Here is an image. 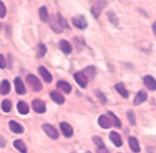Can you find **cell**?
I'll return each mask as SVG.
<instances>
[{
  "instance_id": "1",
  "label": "cell",
  "mask_w": 156,
  "mask_h": 153,
  "mask_svg": "<svg viewBox=\"0 0 156 153\" xmlns=\"http://www.w3.org/2000/svg\"><path fill=\"white\" fill-rule=\"evenodd\" d=\"M27 81L29 83V86L33 88V90L35 92H39V91H41V88H43V85L41 82L39 81V79L36 77L35 75H28V77H27Z\"/></svg>"
},
{
  "instance_id": "15",
  "label": "cell",
  "mask_w": 156,
  "mask_h": 153,
  "mask_svg": "<svg viewBox=\"0 0 156 153\" xmlns=\"http://www.w3.org/2000/svg\"><path fill=\"white\" fill-rule=\"evenodd\" d=\"M50 97H51V100H53L54 102H56L58 105H62L64 102H65V98H64V96L59 92V91H51V93H50Z\"/></svg>"
},
{
  "instance_id": "14",
  "label": "cell",
  "mask_w": 156,
  "mask_h": 153,
  "mask_svg": "<svg viewBox=\"0 0 156 153\" xmlns=\"http://www.w3.org/2000/svg\"><path fill=\"white\" fill-rule=\"evenodd\" d=\"M110 141H111L112 144L116 146V147H121V146H122L121 136H120L118 132H111V133H110Z\"/></svg>"
},
{
  "instance_id": "27",
  "label": "cell",
  "mask_w": 156,
  "mask_h": 153,
  "mask_svg": "<svg viewBox=\"0 0 156 153\" xmlns=\"http://www.w3.org/2000/svg\"><path fill=\"white\" fill-rule=\"evenodd\" d=\"M37 53H36V56L37 57H43L45 54H46V46L43 44V42H39V45H37Z\"/></svg>"
},
{
  "instance_id": "5",
  "label": "cell",
  "mask_w": 156,
  "mask_h": 153,
  "mask_svg": "<svg viewBox=\"0 0 156 153\" xmlns=\"http://www.w3.org/2000/svg\"><path fill=\"white\" fill-rule=\"evenodd\" d=\"M73 24H74V26H76L77 29H86V26H87V21L85 19V16H83V15L74 16L73 18Z\"/></svg>"
},
{
  "instance_id": "38",
  "label": "cell",
  "mask_w": 156,
  "mask_h": 153,
  "mask_svg": "<svg viewBox=\"0 0 156 153\" xmlns=\"http://www.w3.org/2000/svg\"><path fill=\"white\" fill-rule=\"evenodd\" d=\"M152 31H154V35L156 36V21L152 24Z\"/></svg>"
},
{
  "instance_id": "24",
  "label": "cell",
  "mask_w": 156,
  "mask_h": 153,
  "mask_svg": "<svg viewBox=\"0 0 156 153\" xmlns=\"http://www.w3.org/2000/svg\"><path fill=\"white\" fill-rule=\"evenodd\" d=\"M108 116L110 117V120H111L112 124H114L115 127H118V128H120V127H121V122H120L119 117H116V116H115V114H114L111 111H109V112H108Z\"/></svg>"
},
{
  "instance_id": "33",
  "label": "cell",
  "mask_w": 156,
  "mask_h": 153,
  "mask_svg": "<svg viewBox=\"0 0 156 153\" xmlns=\"http://www.w3.org/2000/svg\"><path fill=\"white\" fill-rule=\"evenodd\" d=\"M95 95H96V97H99V98H100L101 104H105V102H106V97L104 96V93H102L100 90H95Z\"/></svg>"
},
{
  "instance_id": "2",
  "label": "cell",
  "mask_w": 156,
  "mask_h": 153,
  "mask_svg": "<svg viewBox=\"0 0 156 153\" xmlns=\"http://www.w3.org/2000/svg\"><path fill=\"white\" fill-rule=\"evenodd\" d=\"M106 6V2H104V0H100V2H96L94 5H93V8H91V14H93V16L94 18H99L100 16V14H101V11H102V9Z\"/></svg>"
},
{
  "instance_id": "9",
  "label": "cell",
  "mask_w": 156,
  "mask_h": 153,
  "mask_svg": "<svg viewBox=\"0 0 156 153\" xmlns=\"http://www.w3.org/2000/svg\"><path fill=\"white\" fill-rule=\"evenodd\" d=\"M14 83H15V91H16V93H19V95H24L25 92H27V90H25L24 81H23L20 77H15Z\"/></svg>"
},
{
  "instance_id": "28",
  "label": "cell",
  "mask_w": 156,
  "mask_h": 153,
  "mask_svg": "<svg viewBox=\"0 0 156 153\" xmlns=\"http://www.w3.org/2000/svg\"><path fill=\"white\" fill-rule=\"evenodd\" d=\"M50 25H51V28H53V30H54L55 32H58V34H60V32H61V26L59 25L58 20H55L54 18L51 19V21H50Z\"/></svg>"
},
{
  "instance_id": "19",
  "label": "cell",
  "mask_w": 156,
  "mask_h": 153,
  "mask_svg": "<svg viewBox=\"0 0 156 153\" xmlns=\"http://www.w3.org/2000/svg\"><path fill=\"white\" fill-rule=\"evenodd\" d=\"M115 90L118 91L124 98H127L129 97V92H127V90L125 88V86H124V83L122 82H118L115 85Z\"/></svg>"
},
{
  "instance_id": "20",
  "label": "cell",
  "mask_w": 156,
  "mask_h": 153,
  "mask_svg": "<svg viewBox=\"0 0 156 153\" xmlns=\"http://www.w3.org/2000/svg\"><path fill=\"white\" fill-rule=\"evenodd\" d=\"M39 16H40L41 21L49 22V12H48L46 6H41L40 9H39Z\"/></svg>"
},
{
  "instance_id": "10",
  "label": "cell",
  "mask_w": 156,
  "mask_h": 153,
  "mask_svg": "<svg viewBox=\"0 0 156 153\" xmlns=\"http://www.w3.org/2000/svg\"><path fill=\"white\" fill-rule=\"evenodd\" d=\"M39 73L41 75L43 80H44L46 83H50L51 81H53V76L50 75V72L48 71V69H46V67H44V66H40V67H39Z\"/></svg>"
},
{
  "instance_id": "29",
  "label": "cell",
  "mask_w": 156,
  "mask_h": 153,
  "mask_svg": "<svg viewBox=\"0 0 156 153\" xmlns=\"http://www.w3.org/2000/svg\"><path fill=\"white\" fill-rule=\"evenodd\" d=\"M58 22H59V25L61 26V29L64 28V29H69V25H68V21L65 20L60 14H58Z\"/></svg>"
},
{
  "instance_id": "8",
  "label": "cell",
  "mask_w": 156,
  "mask_h": 153,
  "mask_svg": "<svg viewBox=\"0 0 156 153\" xmlns=\"http://www.w3.org/2000/svg\"><path fill=\"white\" fill-rule=\"evenodd\" d=\"M100 127H102V128H110V127L112 126V122L110 120V117L108 116V114H101V116L99 117L98 120Z\"/></svg>"
},
{
  "instance_id": "11",
  "label": "cell",
  "mask_w": 156,
  "mask_h": 153,
  "mask_svg": "<svg viewBox=\"0 0 156 153\" xmlns=\"http://www.w3.org/2000/svg\"><path fill=\"white\" fill-rule=\"evenodd\" d=\"M144 83H145V86L149 88L150 91L156 90V80L152 77V76H150V75L145 76V77H144Z\"/></svg>"
},
{
  "instance_id": "34",
  "label": "cell",
  "mask_w": 156,
  "mask_h": 153,
  "mask_svg": "<svg viewBox=\"0 0 156 153\" xmlns=\"http://www.w3.org/2000/svg\"><path fill=\"white\" fill-rule=\"evenodd\" d=\"M5 15H6V8L4 3L0 0V18H5Z\"/></svg>"
},
{
  "instance_id": "3",
  "label": "cell",
  "mask_w": 156,
  "mask_h": 153,
  "mask_svg": "<svg viewBox=\"0 0 156 153\" xmlns=\"http://www.w3.org/2000/svg\"><path fill=\"white\" fill-rule=\"evenodd\" d=\"M43 130L50 138H53V139H58L59 138V132L56 131V128L54 126H51L49 123H45V124H43Z\"/></svg>"
},
{
  "instance_id": "30",
  "label": "cell",
  "mask_w": 156,
  "mask_h": 153,
  "mask_svg": "<svg viewBox=\"0 0 156 153\" xmlns=\"http://www.w3.org/2000/svg\"><path fill=\"white\" fill-rule=\"evenodd\" d=\"M93 141H94V143H95V144L98 146V148L105 147V144H104V142H102L101 137H99V136H94V137H93Z\"/></svg>"
},
{
  "instance_id": "26",
  "label": "cell",
  "mask_w": 156,
  "mask_h": 153,
  "mask_svg": "<svg viewBox=\"0 0 156 153\" xmlns=\"http://www.w3.org/2000/svg\"><path fill=\"white\" fill-rule=\"evenodd\" d=\"M11 108H12V104H11V101L10 100H4L3 102H2V110L4 111V112H10L11 111Z\"/></svg>"
},
{
  "instance_id": "31",
  "label": "cell",
  "mask_w": 156,
  "mask_h": 153,
  "mask_svg": "<svg viewBox=\"0 0 156 153\" xmlns=\"http://www.w3.org/2000/svg\"><path fill=\"white\" fill-rule=\"evenodd\" d=\"M127 117H129V122L131 126H135L136 124V120H135V114L133 111H127Z\"/></svg>"
},
{
  "instance_id": "7",
  "label": "cell",
  "mask_w": 156,
  "mask_h": 153,
  "mask_svg": "<svg viewBox=\"0 0 156 153\" xmlns=\"http://www.w3.org/2000/svg\"><path fill=\"white\" fill-rule=\"evenodd\" d=\"M60 130H61V132H62V134L65 136V137H71L73 134H74V130H73V127L68 123V122H61L60 123Z\"/></svg>"
},
{
  "instance_id": "22",
  "label": "cell",
  "mask_w": 156,
  "mask_h": 153,
  "mask_svg": "<svg viewBox=\"0 0 156 153\" xmlns=\"http://www.w3.org/2000/svg\"><path fill=\"white\" fill-rule=\"evenodd\" d=\"M10 92V83L8 80H3L2 85H0V93L2 95H8Z\"/></svg>"
},
{
  "instance_id": "36",
  "label": "cell",
  "mask_w": 156,
  "mask_h": 153,
  "mask_svg": "<svg viewBox=\"0 0 156 153\" xmlns=\"http://www.w3.org/2000/svg\"><path fill=\"white\" fill-rule=\"evenodd\" d=\"M98 153H110V151L106 147H101V148H98Z\"/></svg>"
},
{
  "instance_id": "18",
  "label": "cell",
  "mask_w": 156,
  "mask_h": 153,
  "mask_svg": "<svg viewBox=\"0 0 156 153\" xmlns=\"http://www.w3.org/2000/svg\"><path fill=\"white\" fill-rule=\"evenodd\" d=\"M9 127H10V131L14 132V133H23V132H24L23 126L19 124V123L15 122V121H10V122H9Z\"/></svg>"
},
{
  "instance_id": "12",
  "label": "cell",
  "mask_w": 156,
  "mask_h": 153,
  "mask_svg": "<svg viewBox=\"0 0 156 153\" xmlns=\"http://www.w3.org/2000/svg\"><path fill=\"white\" fill-rule=\"evenodd\" d=\"M146 98H147V93H146L145 91H139V92L136 93L135 98H134V105H135V106L141 105L142 102L146 101Z\"/></svg>"
},
{
  "instance_id": "16",
  "label": "cell",
  "mask_w": 156,
  "mask_h": 153,
  "mask_svg": "<svg viewBox=\"0 0 156 153\" xmlns=\"http://www.w3.org/2000/svg\"><path fill=\"white\" fill-rule=\"evenodd\" d=\"M56 87L59 88L60 91L65 92V93H70V92H71V85L68 83L66 81H59V82L56 83Z\"/></svg>"
},
{
  "instance_id": "35",
  "label": "cell",
  "mask_w": 156,
  "mask_h": 153,
  "mask_svg": "<svg viewBox=\"0 0 156 153\" xmlns=\"http://www.w3.org/2000/svg\"><path fill=\"white\" fill-rule=\"evenodd\" d=\"M5 67H6V60L2 54H0V69H5Z\"/></svg>"
},
{
  "instance_id": "6",
  "label": "cell",
  "mask_w": 156,
  "mask_h": 153,
  "mask_svg": "<svg viewBox=\"0 0 156 153\" xmlns=\"http://www.w3.org/2000/svg\"><path fill=\"white\" fill-rule=\"evenodd\" d=\"M74 79H75V81L79 83V86L80 87H86L87 86V77H86V75L83 72V71H79V72H76L75 75H74Z\"/></svg>"
},
{
  "instance_id": "23",
  "label": "cell",
  "mask_w": 156,
  "mask_h": 153,
  "mask_svg": "<svg viewBox=\"0 0 156 153\" xmlns=\"http://www.w3.org/2000/svg\"><path fill=\"white\" fill-rule=\"evenodd\" d=\"M18 111H19L21 114H28V112H29V106L27 105V102H24V101L18 102Z\"/></svg>"
},
{
  "instance_id": "37",
  "label": "cell",
  "mask_w": 156,
  "mask_h": 153,
  "mask_svg": "<svg viewBox=\"0 0 156 153\" xmlns=\"http://www.w3.org/2000/svg\"><path fill=\"white\" fill-rule=\"evenodd\" d=\"M0 147H5V141L3 137H0Z\"/></svg>"
},
{
  "instance_id": "13",
  "label": "cell",
  "mask_w": 156,
  "mask_h": 153,
  "mask_svg": "<svg viewBox=\"0 0 156 153\" xmlns=\"http://www.w3.org/2000/svg\"><path fill=\"white\" fill-rule=\"evenodd\" d=\"M59 46H60V50L62 51V53H64L65 55L71 54L73 47H71V45H70V42H69V41H66V40H60Z\"/></svg>"
},
{
  "instance_id": "32",
  "label": "cell",
  "mask_w": 156,
  "mask_h": 153,
  "mask_svg": "<svg viewBox=\"0 0 156 153\" xmlns=\"http://www.w3.org/2000/svg\"><path fill=\"white\" fill-rule=\"evenodd\" d=\"M108 18H109V20L114 24V25H118V22H119V20H118V18H116V15L114 14L112 11H109L108 12Z\"/></svg>"
},
{
  "instance_id": "39",
  "label": "cell",
  "mask_w": 156,
  "mask_h": 153,
  "mask_svg": "<svg viewBox=\"0 0 156 153\" xmlns=\"http://www.w3.org/2000/svg\"><path fill=\"white\" fill-rule=\"evenodd\" d=\"M87 153H89V152H87Z\"/></svg>"
},
{
  "instance_id": "4",
  "label": "cell",
  "mask_w": 156,
  "mask_h": 153,
  "mask_svg": "<svg viewBox=\"0 0 156 153\" xmlns=\"http://www.w3.org/2000/svg\"><path fill=\"white\" fill-rule=\"evenodd\" d=\"M33 110L36 112V113H44L46 111V105L45 102L40 98H36L33 101Z\"/></svg>"
},
{
  "instance_id": "17",
  "label": "cell",
  "mask_w": 156,
  "mask_h": 153,
  "mask_svg": "<svg viewBox=\"0 0 156 153\" xmlns=\"http://www.w3.org/2000/svg\"><path fill=\"white\" fill-rule=\"evenodd\" d=\"M127 141H129V146H130V148H131L133 152H135V153L140 152V144L137 142L136 137H129Z\"/></svg>"
},
{
  "instance_id": "21",
  "label": "cell",
  "mask_w": 156,
  "mask_h": 153,
  "mask_svg": "<svg viewBox=\"0 0 156 153\" xmlns=\"http://www.w3.org/2000/svg\"><path fill=\"white\" fill-rule=\"evenodd\" d=\"M14 147L21 153H27V144H25L24 141H21V139H15L14 141Z\"/></svg>"
},
{
  "instance_id": "25",
  "label": "cell",
  "mask_w": 156,
  "mask_h": 153,
  "mask_svg": "<svg viewBox=\"0 0 156 153\" xmlns=\"http://www.w3.org/2000/svg\"><path fill=\"white\" fill-rule=\"evenodd\" d=\"M83 72L86 75V77L89 76L90 79H94V77H95V75H96V69H95L94 66H89V67H86Z\"/></svg>"
}]
</instances>
